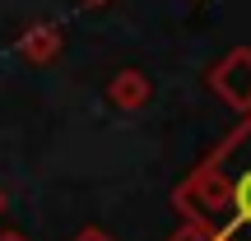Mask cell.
<instances>
[{
    "label": "cell",
    "instance_id": "3",
    "mask_svg": "<svg viewBox=\"0 0 251 241\" xmlns=\"http://www.w3.org/2000/svg\"><path fill=\"white\" fill-rule=\"evenodd\" d=\"M0 241H19V237H0Z\"/></svg>",
    "mask_w": 251,
    "mask_h": 241
},
{
    "label": "cell",
    "instance_id": "2",
    "mask_svg": "<svg viewBox=\"0 0 251 241\" xmlns=\"http://www.w3.org/2000/svg\"><path fill=\"white\" fill-rule=\"evenodd\" d=\"M79 241H102V237H98V232H89V237H79Z\"/></svg>",
    "mask_w": 251,
    "mask_h": 241
},
{
    "label": "cell",
    "instance_id": "1",
    "mask_svg": "<svg viewBox=\"0 0 251 241\" xmlns=\"http://www.w3.org/2000/svg\"><path fill=\"white\" fill-rule=\"evenodd\" d=\"M196 190L209 209H228V241L251 232V121L224 144V153L209 158V167L196 176Z\"/></svg>",
    "mask_w": 251,
    "mask_h": 241
}]
</instances>
